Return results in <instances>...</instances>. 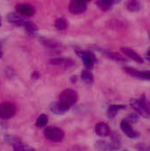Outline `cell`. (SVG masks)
<instances>
[{
    "mask_svg": "<svg viewBox=\"0 0 150 151\" xmlns=\"http://www.w3.org/2000/svg\"><path fill=\"white\" fill-rule=\"evenodd\" d=\"M78 101V94L75 90L72 88H67L61 92L59 96V102L71 107L72 104H76Z\"/></svg>",
    "mask_w": 150,
    "mask_h": 151,
    "instance_id": "6da1fadb",
    "label": "cell"
},
{
    "mask_svg": "<svg viewBox=\"0 0 150 151\" xmlns=\"http://www.w3.org/2000/svg\"><path fill=\"white\" fill-rule=\"evenodd\" d=\"M44 136L50 142H59L65 137V133L62 129L57 127H48L44 131Z\"/></svg>",
    "mask_w": 150,
    "mask_h": 151,
    "instance_id": "7a4b0ae2",
    "label": "cell"
},
{
    "mask_svg": "<svg viewBox=\"0 0 150 151\" xmlns=\"http://www.w3.org/2000/svg\"><path fill=\"white\" fill-rule=\"evenodd\" d=\"M16 113V107L11 103H4L0 104V118L9 119Z\"/></svg>",
    "mask_w": 150,
    "mask_h": 151,
    "instance_id": "3957f363",
    "label": "cell"
},
{
    "mask_svg": "<svg viewBox=\"0 0 150 151\" xmlns=\"http://www.w3.org/2000/svg\"><path fill=\"white\" fill-rule=\"evenodd\" d=\"M76 53L78 54V56L82 58L83 62H84V65L85 66L88 68V70L91 69L93 66H94V63L95 61V56L89 52V51H85V50H77Z\"/></svg>",
    "mask_w": 150,
    "mask_h": 151,
    "instance_id": "277c9868",
    "label": "cell"
},
{
    "mask_svg": "<svg viewBox=\"0 0 150 151\" xmlns=\"http://www.w3.org/2000/svg\"><path fill=\"white\" fill-rule=\"evenodd\" d=\"M123 70L131 76H133L141 80H150V71H139L135 68L125 66Z\"/></svg>",
    "mask_w": 150,
    "mask_h": 151,
    "instance_id": "5b68a950",
    "label": "cell"
},
{
    "mask_svg": "<svg viewBox=\"0 0 150 151\" xmlns=\"http://www.w3.org/2000/svg\"><path fill=\"white\" fill-rule=\"evenodd\" d=\"M87 9V3L81 0H72L69 4V10L73 14H79L85 12Z\"/></svg>",
    "mask_w": 150,
    "mask_h": 151,
    "instance_id": "8992f818",
    "label": "cell"
},
{
    "mask_svg": "<svg viewBox=\"0 0 150 151\" xmlns=\"http://www.w3.org/2000/svg\"><path fill=\"white\" fill-rule=\"evenodd\" d=\"M131 106L133 108V110L141 116H142L143 118H149L150 113L149 111L146 109V107L144 106V104L141 103V100L138 99H133L131 102Z\"/></svg>",
    "mask_w": 150,
    "mask_h": 151,
    "instance_id": "52a82bcc",
    "label": "cell"
},
{
    "mask_svg": "<svg viewBox=\"0 0 150 151\" xmlns=\"http://www.w3.org/2000/svg\"><path fill=\"white\" fill-rule=\"evenodd\" d=\"M16 11L20 16H33L35 12V9L29 4H19L16 5Z\"/></svg>",
    "mask_w": 150,
    "mask_h": 151,
    "instance_id": "ba28073f",
    "label": "cell"
},
{
    "mask_svg": "<svg viewBox=\"0 0 150 151\" xmlns=\"http://www.w3.org/2000/svg\"><path fill=\"white\" fill-rule=\"evenodd\" d=\"M50 63L54 65H59V66H64V67H71L76 64L74 60L71 58H52L50 60Z\"/></svg>",
    "mask_w": 150,
    "mask_h": 151,
    "instance_id": "9c48e42d",
    "label": "cell"
},
{
    "mask_svg": "<svg viewBox=\"0 0 150 151\" xmlns=\"http://www.w3.org/2000/svg\"><path fill=\"white\" fill-rule=\"evenodd\" d=\"M120 127H121V130L123 131V133L129 138H132V139H134V138H137L139 136V133H137L133 127L132 126L126 122L125 120H123L120 124Z\"/></svg>",
    "mask_w": 150,
    "mask_h": 151,
    "instance_id": "30bf717a",
    "label": "cell"
},
{
    "mask_svg": "<svg viewBox=\"0 0 150 151\" xmlns=\"http://www.w3.org/2000/svg\"><path fill=\"white\" fill-rule=\"evenodd\" d=\"M7 19L10 23L18 27H24L26 20H27L26 19L22 18L20 15L14 13V12H10L7 16Z\"/></svg>",
    "mask_w": 150,
    "mask_h": 151,
    "instance_id": "8fae6325",
    "label": "cell"
},
{
    "mask_svg": "<svg viewBox=\"0 0 150 151\" xmlns=\"http://www.w3.org/2000/svg\"><path fill=\"white\" fill-rule=\"evenodd\" d=\"M95 133L100 137H107L110 135L111 131L109 128V126L104 122H99L95 125Z\"/></svg>",
    "mask_w": 150,
    "mask_h": 151,
    "instance_id": "7c38bea8",
    "label": "cell"
},
{
    "mask_svg": "<svg viewBox=\"0 0 150 151\" xmlns=\"http://www.w3.org/2000/svg\"><path fill=\"white\" fill-rule=\"evenodd\" d=\"M121 50L123 51V53L127 56L128 58H130L131 59L134 60L135 62L137 63H140V64H142L144 62V60L142 59V58L138 54L136 53L133 50L130 49V48H127V47H122L121 48Z\"/></svg>",
    "mask_w": 150,
    "mask_h": 151,
    "instance_id": "4fadbf2b",
    "label": "cell"
},
{
    "mask_svg": "<svg viewBox=\"0 0 150 151\" xmlns=\"http://www.w3.org/2000/svg\"><path fill=\"white\" fill-rule=\"evenodd\" d=\"M70 109L69 106L60 103L59 101L58 102H55V103H52L50 105V110L56 113V114H62V113H65V111H67L68 110Z\"/></svg>",
    "mask_w": 150,
    "mask_h": 151,
    "instance_id": "5bb4252c",
    "label": "cell"
},
{
    "mask_svg": "<svg viewBox=\"0 0 150 151\" xmlns=\"http://www.w3.org/2000/svg\"><path fill=\"white\" fill-rule=\"evenodd\" d=\"M95 149L97 151H114V148L112 147L111 143L107 142L106 141L103 140H98L96 141L95 144Z\"/></svg>",
    "mask_w": 150,
    "mask_h": 151,
    "instance_id": "9a60e30c",
    "label": "cell"
},
{
    "mask_svg": "<svg viewBox=\"0 0 150 151\" xmlns=\"http://www.w3.org/2000/svg\"><path fill=\"white\" fill-rule=\"evenodd\" d=\"M126 106L125 105H122V104H111L108 107V110H107V116L109 119H114L118 112L124 109Z\"/></svg>",
    "mask_w": 150,
    "mask_h": 151,
    "instance_id": "2e32d148",
    "label": "cell"
},
{
    "mask_svg": "<svg viewBox=\"0 0 150 151\" xmlns=\"http://www.w3.org/2000/svg\"><path fill=\"white\" fill-rule=\"evenodd\" d=\"M80 76H81V80H82L85 83H87V84H91V83L93 82V81H94L93 74H92L91 72H90L89 70H88V69L83 70V71L81 72Z\"/></svg>",
    "mask_w": 150,
    "mask_h": 151,
    "instance_id": "e0dca14e",
    "label": "cell"
},
{
    "mask_svg": "<svg viewBox=\"0 0 150 151\" xmlns=\"http://www.w3.org/2000/svg\"><path fill=\"white\" fill-rule=\"evenodd\" d=\"M114 4H115V1H112V0H100L96 2V4L103 11H107L111 9Z\"/></svg>",
    "mask_w": 150,
    "mask_h": 151,
    "instance_id": "ac0fdd59",
    "label": "cell"
},
{
    "mask_svg": "<svg viewBox=\"0 0 150 151\" xmlns=\"http://www.w3.org/2000/svg\"><path fill=\"white\" fill-rule=\"evenodd\" d=\"M126 8L130 12H138L141 9V3L138 1H129L126 3Z\"/></svg>",
    "mask_w": 150,
    "mask_h": 151,
    "instance_id": "d6986e66",
    "label": "cell"
},
{
    "mask_svg": "<svg viewBox=\"0 0 150 151\" xmlns=\"http://www.w3.org/2000/svg\"><path fill=\"white\" fill-rule=\"evenodd\" d=\"M107 56L110 58H111V59H113V60H115L117 62L125 63V62L127 61V59L125 57H123L122 55H120L119 53H117V52H107Z\"/></svg>",
    "mask_w": 150,
    "mask_h": 151,
    "instance_id": "ffe728a7",
    "label": "cell"
},
{
    "mask_svg": "<svg viewBox=\"0 0 150 151\" xmlns=\"http://www.w3.org/2000/svg\"><path fill=\"white\" fill-rule=\"evenodd\" d=\"M23 27H24L27 32H29V33H34V32H36V31L38 30L37 26H36L34 22H32V21H30V20H28V19L26 20V23H25V25H24Z\"/></svg>",
    "mask_w": 150,
    "mask_h": 151,
    "instance_id": "44dd1931",
    "label": "cell"
},
{
    "mask_svg": "<svg viewBox=\"0 0 150 151\" xmlns=\"http://www.w3.org/2000/svg\"><path fill=\"white\" fill-rule=\"evenodd\" d=\"M48 119H49V118H48L47 115L41 114L37 118V119H36V126L38 127H45L47 125V123H48Z\"/></svg>",
    "mask_w": 150,
    "mask_h": 151,
    "instance_id": "7402d4cb",
    "label": "cell"
},
{
    "mask_svg": "<svg viewBox=\"0 0 150 151\" xmlns=\"http://www.w3.org/2000/svg\"><path fill=\"white\" fill-rule=\"evenodd\" d=\"M56 27L58 29V30H65L66 27H67V22L66 20L64 19V18H59L56 20Z\"/></svg>",
    "mask_w": 150,
    "mask_h": 151,
    "instance_id": "603a6c76",
    "label": "cell"
},
{
    "mask_svg": "<svg viewBox=\"0 0 150 151\" xmlns=\"http://www.w3.org/2000/svg\"><path fill=\"white\" fill-rule=\"evenodd\" d=\"M42 43L45 44L47 47L51 48V49H57L60 46V44L58 42H57L56 41L50 40V39H42Z\"/></svg>",
    "mask_w": 150,
    "mask_h": 151,
    "instance_id": "cb8c5ba5",
    "label": "cell"
},
{
    "mask_svg": "<svg viewBox=\"0 0 150 151\" xmlns=\"http://www.w3.org/2000/svg\"><path fill=\"white\" fill-rule=\"evenodd\" d=\"M126 122L129 123L130 125L131 124H133V123H136L138 121V115L135 114V113H132L130 115H128L125 119H124Z\"/></svg>",
    "mask_w": 150,
    "mask_h": 151,
    "instance_id": "d4e9b609",
    "label": "cell"
},
{
    "mask_svg": "<svg viewBox=\"0 0 150 151\" xmlns=\"http://www.w3.org/2000/svg\"><path fill=\"white\" fill-rule=\"evenodd\" d=\"M140 100L141 101V103H142V104H144V106L146 107V109H147V110L149 111V112L150 113V102L149 101V100H148V98H147V97H146V96H145L143 95V96H141V98Z\"/></svg>",
    "mask_w": 150,
    "mask_h": 151,
    "instance_id": "484cf974",
    "label": "cell"
},
{
    "mask_svg": "<svg viewBox=\"0 0 150 151\" xmlns=\"http://www.w3.org/2000/svg\"><path fill=\"white\" fill-rule=\"evenodd\" d=\"M138 150L141 151H150V149L149 148V146L145 145V144H140L137 146Z\"/></svg>",
    "mask_w": 150,
    "mask_h": 151,
    "instance_id": "4316f807",
    "label": "cell"
},
{
    "mask_svg": "<svg viewBox=\"0 0 150 151\" xmlns=\"http://www.w3.org/2000/svg\"><path fill=\"white\" fill-rule=\"evenodd\" d=\"M147 57H150V49L148 51V53H147Z\"/></svg>",
    "mask_w": 150,
    "mask_h": 151,
    "instance_id": "83f0119b",
    "label": "cell"
},
{
    "mask_svg": "<svg viewBox=\"0 0 150 151\" xmlns=\"http://www.w3.org/2000/svg\"><path fill=\"white\" fill-rule=\"evenodd\" d=\"M2 57V50H1V45H0V58Z\"/></svg>",
    "mask_w": 150,
    "mask_h": 151,
    "instance_id": "f1b7e54d",
    "label": "cell"
},
{
    "mask_svg": "<svg viewBox=\"0 0 150 151\" xmlns=\"http://www.w3.org/2000/svg\"><path fill=\"white\" fill-rule=\"evenodd\" d=\"M147 59H148V60L150 62V57H147Z\"/></svg>",
    "mask_w": 150,
    "mask_h": 151,
    "instance_id": "f546056e",
    "label": "cell"
},
{
    "mask_svg": "<svg viewBox=\"0 0 150 151\" xmlns=\"http://www.w3.org/2000/svg\"><path fill=\"white\" fill-rule=\"evenodd\" d=\"M149 38H150V33H149Z\"/></svg>",
    "mask_w": 150,
    "mask_h": 151,
    "instance_id": "4dcf8cb0",
    "label": "cell"
},
{
    "mask_svg": "<svg viewBox=\"0 0 150 151\" xmlns=\"http://www.w3.org/2000/svg\"><path fill=\"white\" fill-rule=\"evenodd\" d=\"M30 151H34V150H30Z\"/></svg>",
    "mask_w": 150,
    "mask_h": 151,
    "instance_id": "1f68e13d",
    "label": "cell"
},
{
    "mask_svg": "<svg viewBox=\"0 0 150 151\" xmlns=\"http://www.w3.org/2000/svg\"><path fill=\"white\" fill-rule=\"evenodd\" d=\"M126 151H128V150H126Z\"/></svg>",
    "mask_w": 150,
    "mask_h": 151,
    "instance_id": "d6a6232c",
    "label": "cell"
}]
</instances>
